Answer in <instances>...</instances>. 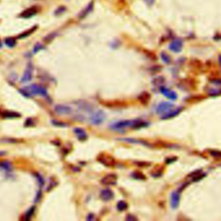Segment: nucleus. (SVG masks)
<instances>
[{
    "instance_id": "f257e3e1",
    "label": "nucleus",
    "mask_w": 221,
    "mask_h": 221,
    "mask_svg": "<svg viewBox=\"0 0 221 221\" xmlns=\"http://www.w3.org/2000/svg\"><path fill=\"white\" fill-rule=\"evenodd\" d=\"M27 90L31 93V95H41L43 97L48 96L47 89L40 85H36V84L30 85L29 87H27Z\"/></svg>"
},
{
    "instance_id": "f03ea898",
    "label": "nucleus",
    "mask_w": 221,
    "mask_h": 221,
    "mask_svg": "<svg viewBox=\"0 0 221 221\" xmlns=\"http://www.w3.org/2000/svg\"><path fill=\"white\" fill-rule=\"evenodd\" d=\"M106 118V115L104 113V111L102 110H97L92 112V114L90 117V122L92 125H101Z\"/></svg>"
},
{
    "instance_id": "7ed1b4c3",
    "label": "nucleus",
    "mask_w": 221,
    "mask_h": 221,
    "mask_svg": "<svg viewBox=\"0 0 221 221\" xmlns=\"http://www.w3.org/2000/svg\"><path fill=\"white\" fill-rule=\"evenodd\" d=\"M135 120H122L118 121V122H116L115 124H112L110 125V129L115 130H120L127 128V127H133L134 125Z\"/></svg>"
},
{
    "instance_id": "20e7f679",
    "label": "nucleus",
    "mask_w": 221,
    "mask_h": 221,
    "mask_svg": "<svg viewBox=\"0 0 221 221\" xmlns=\"http://www.w3.org/2000/svg\"><path fill=\"white\" fill-rule=\"evenodd\" d=\"M174 105L172 103L169 102H162L160 103L157 107H156V113L159 115L163 116L166 113H168V111L174 109Z\"/></svg>"
},
{
    "instance_id": "39448f33",
    "label": "nucleus",
    "mask_w": 221,
    "mask_h": 221,
    "mask_svg": "<svg viewBox=\"0 0 221 221\" xmlns=\"http://www.w3.org/2000/svg\"><path fill=\"white\" fill-rule=\"evenodd\" d=\"M40 11V8L38 6H30L29 8L24 10L23 12H21L20 15L18 16V17H21V18H30L34 16L38 13Z\"/></svg>"
},
{
    "instance_id": "423d86ee",
    "label": "nucleus",
    "mask_w": 221,
    "mask_h": 221,
    "mask_svg": "<svg viewBox=\"0 0 221 221\" xmlns=\"http://www.w3.org/2000/svg\"><path fill=\"white\" fill-rule=\"evenodd\" d=\"M33 69L34 67L32 63H28L27 66H26V68H25V71H24V75H23V77L21 79V82H23V83H28V82H29L32 80Z\"/></svg>"
},
{
    "instance_id": "0eeeda50",
    "label": "nucleus",
    "mask_w": 221,
    "mask_h": 221,
    "mask_svg": "<svg viewBox=\"0 0 221 221\" xmlns=\"http://www.w3.org/2000/svg\"><path fill=\"white\" fill-rule=\"evenodd\" d=\"M54 111L59 115H69L73 112V108L67 105H56L54 106Z\"/></svg>"
},
{
    "instance_id": "6e6552de",
    "label": "nucleus",
    "mask_w": 221,
    "mask_h": 221,
    "mask_svg": "<svg viewBox=\"0 0 221 221\" xmlns=\"http://www.w3.org/2000/svg\"><path fill=\"white\" fill-rule=\"evenodd\" d=\"M93 7H94V0H92L90 1L89 3H88V5L83 9V10L79 13L78 15V18L80 20H82L84 19V18H86L88 15L91 13L92 10H93Z\"/></svg>"
},
{
    "instance_id": "1a4fd4ad",
    "label": "nucleus",
    "mask_w": 221,
    "mask_h": 221,
    "mask_svg": "<svg viewBox=\"0 0 221 221\" xmlns=\"http://www.w3.org/2000/svg\"><path fill=\"white\" fill-rule=\"evenodd\" d=\"M183 43L181 39H174L169 44V49L174 53H179L182 50Z\"/></svg>"
},
{
    "instance_id": "9d476101",
    "label": "nucleus",
    "mask_w": 221,
    "mask_h": 221,
    "mask_svg": "<svg viewBox=\"0 0 221 221\" xmlns=\"http://www.w3.org/2000/svg\"><path fill=\"white\" fill-rule=\"evenodd\" d=\"M117 175L114 174H109L106 175L105 177L102 178L101 180V183L105 186H112V185H115L117 183Z\"/></svg>"
},
{
    "instance_id": "9b49d317",
    "label": "nucleus",
    "mask_w": 221,
    "mask_h": 221,
    "mask_svg": "<svg viewBox=\"0 0 221 221\" xmlns=\"http://www.w3.org/2000/svg\"><path fill=\"white\" fill-rule=\"evenodd\" d=\"M98 161L101 163L102 164L106 165V167H111L113 164L115 163V160L110 157V155H106L102 154L98 157Z\"/></svg>"
},
{
    "instance_id": "f8f14e48",
    "label": "nucleus",
    "mask_w": 221,
    "mask_h": 221,
    "mask_svg": "<svg viewBox=\"0 0 221 221\" xmlns=\"http://www.w3.org/2000/svg\"><path fill=\"white\" fill-rule=\"evenodd\" d=\"M160 92L162 94H163L164 96H166L168 99H172V100H175L177 99V94L173 92L172 90L168 89L167 87H162L160 88Z\"/></svg>"
},
{
    "instance_id": "ddd939ff",
    "label": "nucleus",
    "mask_w": 221,
    "mask_h": 221,
    "mask_svg": "<svg viewBox=\"0 0 221 221\" xmlns=\"http://www.w3.org/2000/svg\"><path fill=\"white\" fill-rule=\"evenodd\" d=\"M181 200V193L179 191H174L171 194V207L173 209H176L179 207Z\"/></svg>"
},
{
    "instance_id": "4468645a",
    "label": "nucleus",
    "mask_w": 221,
    "mask_h": 221,
    "mask_svg": "<svg viewBox=\"0 0 221 221\" xmlns=\"http://www.w3.org/2000/svg\"><path fill=\"white\" fill-rule=\"evenodd\" d=\"M99 196H100L101 200H103L104 201H109V200H110L112 198L114 197V193L110 189L106 188V189H103L101 191Z\"/></svg>"
},
{
    "instance_id": "2eb2a0df",
    "label": "nucleus",
    "mask_w": 221,
    "mask_h": 221,
    "mask_svg": "<svg viewBox=\"0 0 221 221\" xmlns=\"http://www.w3.org/2000/svg\"><path fill=\"white\" fill-rule=\"evenodd\" d=\"M182 107H179L177 109H175V110H170V111H168V113H166V114H164V115L162 116V119H168V118H172L174 117H175V116H177L180 114V112L182 111Z\"/></svg>"
},
{
    "instance_id": "dca6fc26",
    "label": "nucleus",
    "mask_w": 221,
    "mask_h": 221,
    "mask_svg": "<svg viewBox=\"0 0 221 221\" xmlns=\"http://www.w3.org/2000/svg\"><path fill=\"white\" fill-rule=\"evenodd\" d=\"M73 132L74 134L77 136L78 139L81 141H84L87 138V134L86 133L85 130H83L81 128H75L73 129Z\"/></svg>"
},
{
    "instance_id": "f3484780",
    "label": "nucleus",
    "mask_w": 221,
    "mask_h": 221,
    "mask_svg": "<svg viewBox=\"0 0 221 221\" xmlns=\"http://www.w3.org/2000/svg\"><path fill=\"white\" fill-rule=\"evenodd\" d=\"M38 28V25H35L33 27H31L30 29H29L28 30H26V31H24L23 33H21L19 36H17V38L18 39H24L26 38V37H28L30 35H32V34Z\"/></svg>"
},
{
    "instance_id": "a211bd4d",
    "label": "nucleus",
    "mask_w": 221,
    "mask_h": 221,
    "mask_svg": "<svg viewBox=\"0 0 221 221\" xmlns=\"http://www.w3.org/2000/svg\"><path fill=\"white\" fill-rule=\"evenodd\" d=\"M1 116L4 118H19L20 114L16 112V111H11V110H4Z\"/></svg>"
},
{
    "instance_id": "6ab92c4d",
    "label": "nucleus",
    "mask_w": 221,
    "mask_h": 221,
    "mask_svg": "<svg viewBox=\"0 0 221 221\" xmlns=\"http://www.w3.org/2000/svg\"><path fill=\"white\" fill-rule=\"evenodd\" d=\"M0 168L2 170H4L6 173H9L12 170V165L10 163V162L8 161H4V162H1L0 163Z\"/></svg>"
},
{
    "instance_id": "aec40b11",
    "label": "nucleus",
    "mask_w": 221,
    "mask_h": 221,
    "mask_svg": "<svg viewBox=\"0 0 221 221\" xmlns=\"http://www.w3.org/2000/svg\"><path fill=\"white\" fill-rule=\"evenodd\" d=\"M138 99L141 103H143V104H146V103H148L150 99V94L148 93V92H143L141 95L138 96Z\"/></svg>"
},
{
    "instance_id": "412c9836",
    "label": "nucleus",
    "mask_w": 221,
    "mask_h": 221,
    "mask_svg": "<svg viewBox=\"0 0 221 221\" xmlns=\"http://www.w3.org/2000/svg\"><path fill=\"white\" fill-rule=\"evenodd\" d=\"M5 43L9 48H14L17 45V40L14 37H7V38H5Z\"/></svg>"
},
{
    "instance_id": "4be33fe9",
    "label": "nucleus",
    "mask_w": 221,
    "mask_h": 221,
    "mask_svg": "<svg viewBox=\"0 0 221 221\" xmlns=\"http://www.w3.org/2000/svg\"><path fill=\"white\" fill-rule=\"evenodd\" d=\"M35 210H36V207H30L29 210L26 212L25 213H24V219H25V220H29V219L32 218V216L34 215V213H35Z\"/></svg>"
},
{
    "instance_id": "5701e85b",
    "label": "nucleus",
    "mask_w": 221,
    "mask_h": 221,
    "mask_svg": "<svg viewBox=\"0 0 221 221\" xmlns=\"http://www.w3.org/2000/svg\"><path fill=\"white\" fill-rule=\"evenodd\" d=\"M19 142V140H17V138H12V137H3V138H0V143H5V144H17Z\"/></svg>"
},
{
    "instance_id": "b1692460",
    "label": "nucleus",
    "mask_w": 221,
    "mask_h": 221,
    "mask_svg": "<svg viewBox=\"0 0 221 221\" xmlns=\"http://www.w3.org/2000/svg\"><path fill=\"white\" fill-rule=\"evenodd\" d=\"M127 207H128V204L124 200H121L117 204V208L118 211H125L127 209Z\"/></svg>"
},
{
    "instance_id": "393cba45",
    "label": "nucleus",
    "mask_w": 221,
    "mask_h": 221,
    "mask_svg": "<svg viewBox=\"0 0 221 221\" xmlns=\"http://www.w3.org/2000/svg\"><path fill=\"white\" fill-rule=\"evenodd\" d=\"M67 11V7L66 6H59L56 10H54V14L55 16H61V15L64 14Z\"/></svg>"
},
{
    "instance_id": "a878e982",
    "label": "nucleus",
    "mask_w": 221,
    "mask_h": 221,
    "mask_svg": "<svg viewBox=\"0 0 221 221\" xmlns=\"http://www.w3.org/2000/svg\"><path fill=\"white\" fill-rule=\"evenodd\" d=\"M34 175H35V177L36 179V181H37V182H38V185L39 187H41V188H43L44 185V179L43 177L41 175V174H39L36 173L34 174Z\"/></svg>"
},
{
    "instance_id": "bb28decb",
    "label": "nucleus",
    "mask_w": 221,
    "mask_h": 221,
    "mask_svg": "<svg viewBox=\"0 0 221 221\" xmlns=\"http://www.w3.org/2000/svg\"><path fill=\"white\" fill-rule=\"evenodd\" d=\"M44 45L43 43H37L36 44L35 46H34L33 48V54H37L38 52H40L41 50H43L44 49Z\"/></svg>"
},
{
    "instance_id": "cd10ccee",
    "label": "nucleus",
    "mask_w": 221,
    "mask_h": 221,
    "mask_svg": "<svg viewBox=\"0 0 221 221\" xmlns=\"http://www.w3.org/2000/svg\"><path fill=\"white\" fill-rule=\"evenodd\" d=\"M161 59L163 60V62L166 64H170L172 62V60L171 58L169 57V55L167 54L166 53H162L161 54Z\"/></svg>"
},
{
    "instance_id": "c85d7f7f",
    "label": "nucleus",
    "mask_w": 221,
    "mask_h": 221,
    "mask_svg": "<svg viewBox=\"0 0 221 221\" xmlns=\"http://www.w3.org/2000/svg\"><path fill=\"white\" fill-rule=\"evenodd\" d=\"M123 141H125L127 143H133V144H142L148 146V144L145 141H142V140H134L131 138V139H123Z\"/></svg>"
},
{
    "instance_id": "c756f323",
    "label": "nucleus",
    "mask_w": 221,
    "mask_h": 221,
    "mask_svg": "<svg viewBox=\"0 0 221 221\" xmlns=\"http://www.w3.org/2000/svg\"><path fill=\"white\" fill-rule=\"evenodd\" d=\"M19 92L25 98H31V93L29 92L27 88H24V89H20Z\"/></svg>"
},
{
    "instance_id": "7c9ffc66",
    "label": "nucleus",
    "mask_w": 221,
    "mask_h": 221,
    "mask_svg": "<svg viewBox=\"0 0 221 221\" xmlns=\"http://www.w3.org/2000/svg\"><path fill=\"white\" fill-rule=\"evenodd\" d=\"M210 155L212 156H213L214 158L221 159V151L219 150H211L210 151Z\"/></svg>"
},
{
    "instance_id": "2f4dec72",
    "label": "nucleus",
    "mask_w": 221,
    "mask_h": 221,
    "mask_svg": "<svg viewBox=\"0 0 221 221\" xmlns=\"http://www.w3.org/2000/svg\"><path fill=\"white\" fill-rule=\"evenodd\" d=\"M57 36V34L56 33H51L48 35L45 38H44V42H46V43H50L52 40H53L55 36Z\"/></svg>"
},
{
    "instance_id": "473e14b6",
    "label": "nucleus",
    "mask_w": 221,
    "mask_h": 221,
    "mask_svg": "<svg viewBox=\"0 0 221 221\" xmlns=\"http://www.w3.org/2000/svg\"><path fill=\"white\" fill-rule=\"evenodd\" d=\"M52 124L54 126H58V127H67L68 125L66 123H63V122H59L57 120H52Z\"/></svg>"
},
{
    "instance_id": "72a5a7b5",
    "label": "nucleus",
    "mask_w": 221,
    "mask_h": 221,
    "mask_svg": "<svg viewBox=\"0 0 221 221\" xmlns=\"http://www.w3.org/2000/svg\"><path fill=\"white\" fill-rule=\"evenodd\" d=\"M132 177H134L135 179H137V180H144L146 178L143 174L139 173V172H134L132 174Z\"/></svg>"
},
{
    "instance_id": "f704fd0d",
    "label": "nucleus",
    "mask_w": 221,
    "mask_h": 221,
    "mask_svg": "<svg viewBox=\"0 0 221 221\" xmlns=\"http://www.w3.org/2000/svg\"><path fill=\"white\" fill-rule=\"evenodd\" d=\"M163 81L164 79L163 77H156L155 79H154L153 84H154V85H160V84H162Z\"/></svg>"
},
{
    "instance_id": "c9c22d12",
    "label": "nucleus",
    "mask_w": 221,
    "mask_h": 221,
    "mask_svg": "<svg viewBox=\"0 0 221 221\" xmlns=\"http://www.w3.org/2000/svg\"><path fill=\"white\" fill-rule=\"evenodd\" d=\"M41 199H42V192L39 190L38 192H37V193H36V196L35 198V200H34V201L36 202H36H39Z\"/></svg>"
},
{
    "instance_id": "e433bc0d",
    "label": "nucleus",
    "mask_w": 221,
    "mask_h": 221,
    "mask_svg": "<svg viewBox=\"0 0 221 221\" xmlns=\"http://www.w3.org/2000/svg\"><path fill=\"white\" fill-rule=\"evenodd\" d=\"M144 1L148 6H152L155 4V0H144Z\"/></svg>"
},
{
    "instance_id": "4c0bfd02",
    "label": "nucleus",
    "mask_w": 221,
    "mask_h": 221,
    "mask_svg": "<svg viewBox=\"0 0 221 221\" xmlns=\"http://www.w3.org/2000/svg\"><path fill=\"white\" fill-rule=\"evenodd\" d=\"M212 84L217 85V86H221V80L220 79H216V80H212Z\"/></svg>"
},
{
    "instance_id": "58836bf2",
    "label": "nucleus",
    "mask_w": 221,
    "mask_h": 221,
    "mask_svg": "<svg viewBox=\"0 0 221 221\" xmlns=\"http://www.w3.org/2000/svg\"><path fill=\"white\" fill-rule=\"evenodd\" d=\"M93 219H94V215H93V214H92V213H90V214H89V215L87 217V220H92Z\"/></svg>"
},
{
    "instance_id": "ea45409f",
    "label": "nucleus",
    "mask_w": 221,
    "mask_h": 221,
    "mask_svg": "<svg viewBox=\"0 0 221 221\" xmlns=\"http://www.w3.org/2000/svg\"><path fill=\"white\" fill-rule=\"evenodd\" d=\"M126 219H128V220H130V219H133V220H135V219H136V218H135L134 216H131V215H130V216H128L127 218H126Z\"/></svg>"
},
{
    "instance_id": "a19ab883",
    "label": "nucleus",
    "mask_w": 221,
    "mask_h": 221,
    "mask_svg": "<svg viewBox=\"0 0 221 221\" xmlns=\"http://www.w3.org/2000/svg\"><path fill=\"white\" fill-rule=\"evenodd\" d=\"M2 48V43H1V40H0V48Z\"/></svg>"
}]
</instances>
